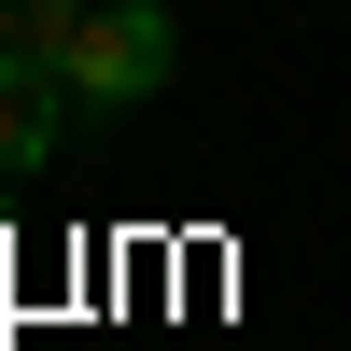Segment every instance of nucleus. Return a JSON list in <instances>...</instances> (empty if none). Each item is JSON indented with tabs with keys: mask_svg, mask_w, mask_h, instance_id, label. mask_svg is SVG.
Here are the masks:
<instances>
[{
	"mask_svg": "<svg viewBox=\"0 0 351 351\" xmlns=\"http://www.w3.org/2000/svg\"><path fill=\"white\" fill-rule=\"evenodd\" d=\"M169 56H183V28L155 14V0H84V28H71V56H56V84H71L84 112H141L169 84Z\"/></svg>",
	"mask_w": 351,
	"mask_h": 351,
	"instance_id": "nucleus-1",
	"label": "nucleus"
},
{
	"mask_svg": "<svg viewBox=\"0 0 351 351\" xmlns=\"http://www.w3.org/2000/svg\"><path fill=\"white\" fill-rule=\"evenodd\" d=\"M56 112H71V84H56V56H14V43H0V169L56 155Z\"/></svg>",
	"mask_w": 351,
	"mask_h": 351,
	"instance_id": "nucleus-2",
	"label": "nucleus"
},
{
	"mask_svg": "<svg viewBox=\"0 0 351 351\" xmlns=\"http://www.w3.org/2000/svg\"><path fill=\"white\" fill-rule=\"evenodd\" d=\"M71 28H84V0H0V43L14 56H71Z\"/></svg>",
	"mask_w": 351,
	"mask_h": 351,
	"instance_id": "nucleus-3",
	"label": "nucleus"
}]
</instances>
